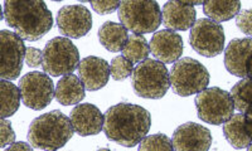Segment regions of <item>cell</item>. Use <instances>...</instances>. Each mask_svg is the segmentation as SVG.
Here are the masks:
<instances>
[{
  "label": "cell",
  "instance_id": "obj_11",
  "mask_svg": "<svg viewBox=\"0 0 252 151\" xmlns=\"http://www.w3.org/2000/svg\"><path fill=\"white\" fill-rule=\"evenodd\" d=\"M0 44H1V80L13 81L19 77L23 62L26 60V46L23 38L17 33L3 29L0 31Z\"/></svg>",
  "mask_w": 252,
  "mask_h": 151
},
{
  "label": "cell",
  "instance_id": "obj_7",
  "mask_svg": "<svg viewBox=\"0 0 252 151\" xmlns=\"http://www.w3.org/2000/svg\"><path fill=\"white\" fill-rule=\"evenodd\" d=\"M169 74L173 92L182 97L199 93L207 89L209 83L208 71L194 58L178 60Z\"/></svg>",
  "mask_w": 252,
  "mask_h": 151
},
{
  "label": "cell",
  "instance_id": "obj_20",
  "mask_svg": "<svg viewBox=\"0 0 252 151\" xmlns=\"http://www.w3.org/2000/svg\"><path fill=\"white\" fill-rule=\"evenodd\" d=\"M223 134L229 145L236 149H246L252 144L246 128L245 114L233 115L223 125Z\"/></svg>",
  "mask_w": 252,
  "mask_h": 151
},
{
  "label": "cell",
  "instance_id": "obj_2",
  "mask_svg": "<svg viewBox=\"0 0 252 151\" xmlns=\"http://www.w3.org/2000/svg\"><path fill=\"white\" fill-rule=\"evenodd\" d=\"M4 20L20 38L35 42L53 26L51 10L43 0H5Z\"/></svg>",
  "mask_w": 252,
  "mask_h": 151
},
{
  "label": "cell",
  "instance_id": "obj_36",
  "mask_svg": "<svg viewBox=\"0 0 252 151\" xmlns=\"http://www.w3.org/2000/svg\"><path fill=\"white\" fill-rule=\"evenodd\" d=\"M247 149H249V150H250V151H252V144H251V145H250V146H249V148H247Z\"/></svg>",
  "mask_w": 252,
  "mask_h": 151
},
{
  "label": "cell",
  "instance_id": "obj_30",
  "mask_svg": "<svg viewBox=\"0 0 252 151\" xmlns=\"http://www.w3.org/2000/svg\"><path fill=\"white\" fill-rule=\"evenodd\" d=\"M15 143V134L13 127L6 119H1L0 121V148H6L10 144Z\"/></svg>",
  "mask_w": 252,
  "mask_h": 151
},
{
  "label": "cell",
  "instance_id": "obj_13",
  "mask_svg": "<svg viewBox=\"0 0 252 151\" xmlns=\"http://www.w3.org/2000/svg\"><path fill=\"white\" fill-rule=\"evenodd\" d=\"M224 66L231 74L244 78L252 74V38H236L224 51Z\"/></svg>",
  "mask_w": 252,
  "mask_h": 151
},
{
  "label": "cell",
  "instance_id": "obj_16",
  "mask_svg": "<svg viewBox=\"0 0 252 151\" xmlns=\"http://www.w3.org/2000/svg\"><path fill=\"white\" fill-rule=\"evenodd\" d=\"M71 122L75 132L80 136H92L103 130L105 116L91 103H80L71 111Z\"/></svg>",
  "mask_w": 252,
  "mask_h": 151
},
{
  "label": "cell",
  "instance_id": "obj_33",
  "mask_svg": "<svg viewBox=\"0 0 252 151\" xmlns=\"http://www.w3.org/2000/svg\"><path fill=\"white\" fill-rule=\"evenodd\" d=\"M245 120H246V128L250 137L252 139V106L245 112Z\"/></svg>",
  "mask_w": 252,
  "mask_h": 151
},
{
  "label": "cell",
  "instance_id": "obj_9",
  "mask_svg": "<svg viewBox=\"0 0 252 151\" xmlns=\"http://www.w3.org/2000/svg\"><path fill=\"white\" fill-rule=\"evenodd\" d=\"M189 42L198 55L203 57H216L224 48V30L218 22L208 18L195 20L193 24Z\"/></svg>",
  "mask_w": 252,
  "mask_h": 151
},
{
  "label": "cell",
  "instance_id": "obj_10",
  "mask_svg": "<svg viewBox=\"0 0 252 151\" xmlns=\"http://www.w3.org/2000/svg\"><path fill=\"white\" fill-rule=\"evenodd\" d=\"M19 89L24 105L35 111L46 109L56 97L55 85L48 73H27L20 78Z\"/></svg>",
  "mask_w": 252,
  "mask_h": 151
},
{
  "label": "cell",
  "instance_id": "obj_18",
  "mask_svg": "<svg viewBox=\"0 0 252 151\" xmlns=\"http://www.w3.org/2000/svg\"><path fill=\"white\" fill-rule=\"evenodd\" d=\"M195 17L194 6L182 3L181 0L166 1L161 10L164 27L170 30H188L195 23Z\"/></svg>",
  "mask_w": 252,
  "mask_h": 151
},
{
  "label": "cell",
  "instance_id": "obj_23",
  "mask_svg": "<svg viewBox=\"0 0 252 151\" xmlns=\"http://www.w3.org/2000/svg\"><path fill=\"white\" fill-rule=\"evenodd\" d=\"M1 87V119L10 117L18 111L20 105V89L9 80L0 81Z\"/></svg>",
  "mask_w": 252,
  "mask_h": 151
},
{
  "label": "cell",
  "instance_id": "obj_21",
  "mask_svg": "<svg viewBox=\"0 0 252 151\" xmlns=\"http://www.w3.org/2000/svg\"><path fill=\"white\" fill-rule=\"evenodd\" d=\"M98 39L107 51L120 52L129 39L127 29L121 23L106 22L98 29Z\"/></svg>",
  "mask_w": 252,
  "mask_h": 151
},
{
  "label": "cell",
  "instance_id": "obj_32",
  "mask_svg": "<svg viewBox=\"0 0 252 151\" xmlns=\"http://www.w3.org/2000/svg\"><path fill=\"white\" fill-rule=\"evenodd\" d=\"M32 149H34L31 144L26 143H13L9 145V148L6 149V151H18V150H26V151H32Z\"/></svg>",
  "mask_w": 252,
  "mask_h": 151
},
{
  "label": "cell",
  "instance_id": "obj_8",
  "mask_svg": "<svg viewBox=\"0 0 252 151\" xmlns=\"http://www.w3.org/2000/svg\"><path fill=\"white\" fill-rule=\"evenodd\" d=\"M195 107L198 117L202 121L212 125H222L233 116L235 102L229 92L212 87L197 93Z\"/></svg>",
  "mask_w": 252,
  "mask_h": 151
},
{
  "label": "cell",
  "instance_id": "obj_25",
  "mask_svg": "<svg viewBox=\"0 0 252 151\" xmlns=\"http://www.w3.org/2000/svg\"><path fill=\"white\" fill-rule=\"evenodd\" d=\"M231 96L235 102V109L245 114L252 106V77H244L232 87Z\"/></svg>",
  "mask_w": 252,
  "mask_h": 151
},
{
  "label": "cell",
  "instance_id": "obj_5",
  "mask_svg": "<svg viewBox=\"0 0 252 151\" xmlns=\"http://www.w3.org/2000/svg\"><path fill=\"white\" fill-rule=\"evenodd\" d=\"M135 93L143 98L159 100L170 87V74L160 60H148L138 63L131 74Z\"/></svg>",
  "mask_w": 252,
  "mask_h": 151
},
{
  "label": "cell",
  "instance_id": "obj_29",
  "mask_svg": "<svg viewBox=\"0 0 252 151\" xmlns=\"http://www.w3.org/2000/svg\"><path fill=\"white\" fill-rule=\"evenodd\" d=\"M236 26L242 33L252 37V9H245L236 15Z\"/></svg>",
  "mask_w": 252,
  "mask_h": 151
},
{
  "label": "cell",
  "instance_id": "obj_6",
  "mask_svg": "<svg viewBox=\"0 0 252 151\" xmlns=\"http://www.w3.org/2000/svg\"><path fill=\"white\" fill-rule=\"evenodd\" d=\"M80 66V53L71 39L56 37L43 49L42 67L52 77L71 74Z\"/></svg>",
  "mask_w": 252,
  "mask_h": 151
},
{
  "label": "cell",
  "instance_id": "obj_12",
  "mask_svg": "<svg viewBox=\"0 0 252 151\" xmlns=\"http://www.w3.org/2000/svg\"><path fill=\"white\" fill-rule=\"evenodd\" d=\"M57 26L61 34L77 39L91 30V13L86 6L82 5L63 6L57 14Z\"/></svg>",
  "mask_w": 252,
  "mask_h": 151
},
{
  "label": "cell",
  "instance_id": "obj_28",
  "mask_svg": "<svg viewBox=\"0 0 252 151\" xmlns=\"http://www.w3.org/2000/svg\"><path fill=\"white\" fill-rule=\"evenodd\" d=\"M121 0H91V6L97 14L106 15L118 10Z\"/></svg>",
  "mask_w": 252,
  "mask_h": 151
},
{
  "label": "cell",
  "instance_id": "obj_34",
  "mask_svg": "<svg viewBox=\"0 0 252 151\" xmlns=\"http://www.w3.org/2000/svg\"><path fill=\"white\" fill-rule=\"evenodd\" d=\"M182 3H186V4H189V5H201V4H204V1L206 0H181Z\"/></svg>",
  "mask_w": 252,
  "mask_h": 151
},
{
  "label": "cell",
  "instance_id": "obj_35",
  "mask_svg": "<svg viewBox=\"0 0 252 151\" xmlns=\"http://www.w3.org/2000/svg\"><path fill=\"white\" fill-rule=\"evenodd\" d=\"M78 1H81V3H91V0H78Z\"/></svg>",
  "mask_w": 252,
  "mask_h": 151
},
{
  "label": "cell",
  "instance_id": "obj_38",
  "mask_svg": "<svg viewBox=\"0 0 252 151\" xmlns=\"http://www.w3.org/2000/svg\"><path fill=\"white\" fill-rule=\"evenodd\" d=\"M250 77H252V74H251V76H250Z\"/></svg>",
  "mask_w": 252,
  "mask_h": 151
},
{
  "label": "cell",
  "instance_id": "obj_3",
  "mask_svg": "<svg viewBox=\"0 0 252 151\" xmlns=\"http://www.w3.org/2000/svg\"><path fill=\"white\" fill-rule=\"evenodd\" d=\"M75 134L71 119L58 110L40 115L32 121L28 141L34 149L58 150L68 143Z\"/></svg>",
  "mask_w": 252,
  "mask_h": 151
},
{
  "label": "cell",
  "instance_id": "obj_27",
  "mask_svg": "<svg viewBox=\"0 0 252 151\" xmlns=\"http://www.w3.org/2000/svg\"><path fill=\"white\" fill-rule=\"evenodd\" d=\"M134 72V66L130 60L124 56L115 57L111 62V77L115 81H124Z\"/></svg>",
  "mask_w": 252,
  "mask_h": 151
},
{
  "label": "cell",
  "instance_id": "obj_17",
  "mask_svg": "<svg viewBox=\"0 0 252 151\" xmlns=\"http://www.w3.org/2000/svg\"><path fill=\"white\" fill-rule=\"evenodd\" d=\"M111 74V66L102 58H83L78 66V76L87 91H97L107 85Z\"/></svg>",
  "mask_w": 252,
  "mask_h": 151
},
{
  "label": "cell",
  "instance_id": "obj_31",
  "mask_svg": "<svg viewBox=\"0 0 252 151\" xmlns=\"http://www.w3.org/2000/svg\"><path fill=\"white\" fill-rule=\"evenodd\" d=\"M43 60V52H40L39 49L34 48V47H29L26 51V63L32 68H35L42 63Z\"/></svg>",
  "mask_w": 252,
  "mask_h": 151
},
{
  "label": "cell",
  "instance_id": "obj_22",
  "mask_svg": "<svg viewBox=\"0 0 252 151\" xmlns=\"http://www.w3.org/2000/svg\"><path fill=\"white\" fill-rule=\"evenodd\" d=\"M240 0H206L203 4V13L209 19L216 22H227L240 13Z\"/></svg>",
  "mask_w": 252,
  "mask_h": 151
},
{
  "label": "cell",
  "instance_id": "obj_37",
  "mask_svg": "<svg viewBox=\"0 0 252 151\" xmlns=\"http://www.w3.org/2000/svg\"><path fill=\"white\" fill-rule=\"evenodd\" d=\"M53 1H62V0H53Z\"/></svg>",
  "mask_w": 252,
  "mask_h": 151
},
{
  "label": "cell",
  "instance_id": "obj_19",
  "mask_svg": "<svg viewBox=\"0 0 252 151\" xmlns=\"http://www.w3.org/2000/svg\"><path fill=\"white\" fill-rule=\"evenodd\" d=\"M86 96V87L80 77L73 73L66 74L56 86V100L63 106L80 103Z\"/></svg>",
  "mask_w": 252,
  "mask_h": 151
},
{
  "label": "cell",
  "instance_id": "obj_24",
  "mask_svg": "<svg viewBox=\"0 0 252 151\" xmlns=\"http://www.w3.org/2000/svg\"><path fill=\"white\" fill-rule=\"evenodd\" d=\"M150 44L141 34L130 35L123 48V55L132 63H140L149 57Z\"/></svg>",
  "mask_w": 252,
  "mask_h": 151
},
{
  "label": "cell",
  "instance_id": "obj_15",
  "mask_svg": "<svg viewBox=\"0 0 252 151\" xmlns=\"http://www.w3.org/2000/svg\"><path fill=\"white\" fill-rule=\"evenodd\" d=\"M150 52L158 60L165 64L175 63L183 53V39L175 30H159L153 35Z\"/></svg>",
  "mask_w": 252,
  "mask_h": 151
},
{
  "label": "cell",
  "instance_id": "obj_1",
  "mask_svg": "<svg viewBox=\"0 0 252 151\" xmlns=\"http://www.w3.org/2000/svg\"><path fill=\"white\" fill-rule=\"evenodd\" d=\"M103 116V132L107 139L125 148L140 144L152 126L149 111L132 103L112 106Z\"/></svg>",
  "mask_w": 252,
  "mask_h": 151
},
{
  "label": "cell",
  "instance_id": "obj_14",
  "mask_svg": "<svg viewBox=\"0 0 252 151\" xmlns=\"http://www.w3.org/2000/svg\"><path fill=\"white\" fill-rule=\"evenodd\" d=\"M172 141L173 148L177 151H207L212 144V135L208 128L199 123L187 122L175 130Z\"/></svg>",
  "mask_w": 252,
  "mask_h": 151
},
{
  "label": "cell",
  "instance_id": "obj_26",
  "mask_svg": "<svg viewBox=\"0 0 252 151\" xmlns=\"http://www.w3.org/2000/svg\"><path fill=\"white\" fill-rule=\"evenodd\" d=\"M139 150H174L173 148V141L164 134H155L150 136H145L139 144Z\"/></svg>",
  "mask_w": 252,
  "mask_h": 151
},
{
  "label": "cell",
  "instance_id": "obj_4",
  "mask_svg": "<svg viewBox=\"0 0 252 151\" xmlns=\"http://www.w3.org/2000/svg\"><path fill=\"white\" fill-rule=\"evenodd\" d=\"M119 19L135 34L155 31L163 22L161 9L157 0H121Z\"/></svg>",
  "mask_w": 252,
  "mask_h": 151
}]
</instances>
